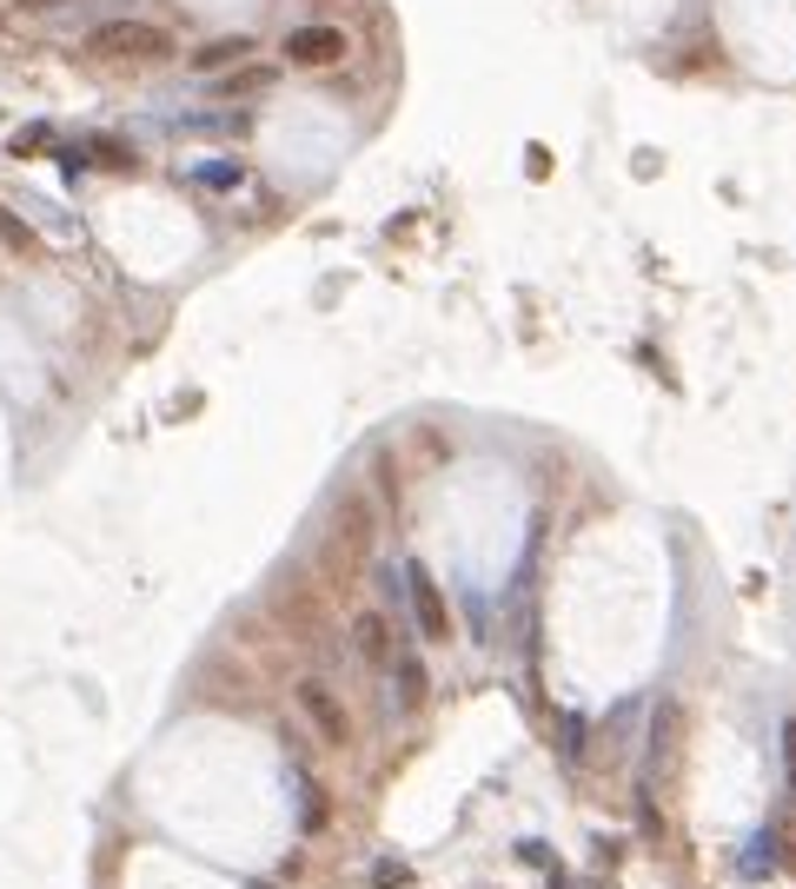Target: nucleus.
<instances>
[{
    "mask_svg": "<svg viewBox=\"0 0 796 889\" xmlns=\"http://www.w3.org/2000/svg\"><path fill=\"white\" fill-rule=\"evenodd\" d=\"M87 53L94 60H120V67H159V60H173L180 47H173V34L159 27V21H100L94 34H87Z\"/></svg>",
    "mask_w": 796,
    "mask_h": 889,
    "instance_id": "nucleus-1",
    "label": "nucleus"
},
{
    "mask_svg": "<svg viewBox=\"0 0 796 889\" xmlns=\"http://www.w3.org/2000/svg\"><path fill=\"white\" fill-rule=\"evenodd\" d=\"M299 710H305V723H312V737L326 744V750H346L352 744V710H346V697L326 684V677H299Z\"/></svg>",
    "mask_w": 796,
    "mask_h": 889,
    "instance_id": "nucleus-2",
    "label": "nucleus"
},
{
    "mask_svg": "<svg viewBox=\"0 0 796 889\" xmlns=\"http://www.w3.org/2000/svg\"><path fill=\"white\" fill-rule=\"evenodd\" d=\"M406 604H412V624L425 644H445L451 637V604L438 591V578L425 572V564H406Z\"/></svg>",
    "mask_w": 796,
    "mask_h": 889,
    "instance_id": "nucleus-3",
    "label": "nucleus"
},
{
    "mask_svg": "<svg viewBox=\"0 0 796 889\" xmlns=\"http://www.w3.org/2000/svg\"><path fill=\"white\" fill-rule=\"evenodd\" d=\"M346 27H326V21H312V27H286V40H279V53H286V67H339L346 60Z\"/></svg>",
    "mask_w": 796,
    "mask_h": 889,
    "instance_id": "nucleus-4",
    "label": "nucleus"
},
{
    "mask_svg": "<svg viewBox=\"0 0 796 889\" xmlns=\"http://www.w3.org/2000/svg\"><path fill=\"white\" fill-rule=\"evenodd\" d=\"M391 651H398L391 617H385V611H359V617H352V658H359L365 671H385V664H391Z\"/></svg>",
    "mask_w": 796,
    "mask_h": 889,
    "instance_id": "nucleus-5",
    "label": "nucleus"
},
{
    "mask_svg": "<svg viewBox=\"0 0 796 889\" xmlns=\"http://www.w3.org/2000/svg\"><path fill=\"white\" fill-rule=\"evenodd\" d=\"M253 53H260V40H253V34H219V40L193 47V73H226V67H246Z\"/></svg>",
    "mask_w": 796,
    "mask_h": 889,
    "instance_id": "nucleus-6",
    "label": "nucleus"
},
{
    "mask_svg": "<svg viewBox=\"0 0 796 889\" xmlns=\"http://www.w3.org/2000/svg\"><path fill=\"white\" fill-rule=\"evenodd\" d=\"M292 796H299V837H326L333 803H326V790H318L312 770H292Z\"/></svg>",
    "mask_w": 796,
    "mask_h": 889,
    "instance_id": "nucleus-7",
    "label": "nucleus"
},
{
    "mask_svg": "<svg viewBox=\"0 0 796 889\" xmlns=\"http://www.w3.org/2000/svg\"><path fill=\"white\" fill-rule=\"evenodd\" d=\"M385 671L398 677V710H419V704H425V664H419L412 651H391Z\"/></svg>",
    "mask_w": 796,
    "mask_h": 889,
    "instance_id": "nucleus-8",
    "label": "nucleus"
},
{
    "mask_svg": "<svg viewBox=\"0 0 796 889\" xmlns=\"http://www.w3.org/2000/svg\"><path fill=\"white\" fill-rule=\"evenodd\" d=\"M266 87H273V73H266V67H253V60L239 67V73H226V80H219V94H232V100H239V94H266Z\"/></svg>",
    "mask_w": 796,
    "mask_h": 889,
    "instance_id": "nucleus-9",
    "label": "nucleus"
},
{
    "mask_svg": "<svg viewBox=\"0 0 796 889\" xmlns=\"http://www.w3.org/2000/svg\"><path fill=\"white\" fill-rule=\"evenodd\" d=\"M0 239H8V247H14V253H27V260L40 253V239H34V226H27V219H14L8 206H0Z\"/></svg>",
    "mask_w": 796,
    "mask_h": 889,
    "instance_id": "nucleus-10",
    "label": "nucleus"
},
{
    "mask_svg": "<svg viewBox=\"0 0 796 889\" xmlns=\"http://www.w3.org/2000/svg\"><path fill=\"white\" fill-rule=\"evenodd\" d=\"M193 180H200V187H213V193H226V187L246 180V167H232V159H213V167H200Z\"/></svg>",
    "mask_w": 796,
    "mask_h": 889,
    "instance_id": "nucleus-11",
    "label": "nucleus"
},
{
    "mask_svg": "<svg viewBox=\"0 0 796 889\" xmlns=\"http://www.w3.org/2000/svg\"><path fill=\"white\" fill-rule=\"evenodd\" d=\"M372 889H412V863H378V869H372Z\"/></svg>",
    "mask_w": 796,
    "mask_h": 889,
    "instance_id": "nucleus-12",
    "label": "nucleus"
},
{
    "mask_svg": "<svg viewBox=\"0 0 796 889\" xmlns=\"http://www.w3.org/2000/svg\"><path fill=\"white\" fill-rule=\"evenodd\" d=\"M783 770H789V803H796V717L783 723Z\"/></svg>",
    "mask_w": 796,
    "mask_h": 889,
    "instance_id": "nucleus-13",
    "label": "nucleus"
},
{
    "mask_svg": "<svg viewBox=\"0 0 796 889\" xmlns=\"http://www.w3.org/2000/svg\"><path fill=\"white\" fill-rule=\"evenodd\" d=\"M14 8H27V14H53V8H67V0H14Z\"/></svg>",
    "mask_w": 796,
    "mask_h": 889,
    "instance_id": "nucleus-14",
    "label": "nucleus"
}]
</instances>
